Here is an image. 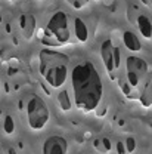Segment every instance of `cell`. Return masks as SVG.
<instances>
[{
	"label": "cell",
	"instance_id": "7",
	"mask_svg": "<svg viewBox=\"0 0 152 154\" xmlns=\"http://www.w3.org/2000/svg\"><path fill=\"white\" fill-rule=\"evenodd\" d=\"M41 154H68V141L64 136H49L41 147Z\"/></svg>",
	"mask_w": 152,
	"mask_h": 154
},
{
	"label": "cell",
	"instance_id": "15",
	"mask_svg": "<svg viewBox=\"0 0 152 154\" xmlns=\"http://www.w3.org/2000/svg\"><path fill=\"white\" fill-rule=\"evenodd\" d=\"M124 145H126V148H127V153H134V150H136V139H134L133 136H127L126 139H124Z\"/></svg>",
	"mask_w": 152,
	"mask_h": 154
},
{
	"label": "cell",
	"instance_id": "2",
	"mask_svg": "<svg viewBox=\"0 0 152 154\" xmlns=\"http://www.w3.org/2000/svg\"><path fill=\"white\" fill-rule=\"evenodd\" d=\"M38 70L52 89H61L70 77V58L52 48L41 49L38 52Z\"/></svg>",
	"mask_w": 152,
	"mask_h": 154
},
{
	"label": "cell",
	"instance_id": "22",
	"mask_svg": "<svg viewBox=\"0 0 152 154\" xmlns=\"http://www.w3.org/2000/svg\"><path fill=\"white\" fill-rule=\"evenodd\" d=\"M95 2H99V0H95Z\"/></svg>",
	"mask_w": 152,
	"mask_h": 154
},
{
	"label": "cell",
	"instance_id": "21",
	"mask_svg": "<svg viewBox=\"0 0 152 154\" xmlns=\"http://www.w3.org/2000/svg\"><path fill=\"white\" fill-rule=\"evenodd\" d=\"M10 2H15V0H10Z\"/></svg>",
	"mask_w": 152,
	"mask_h": 154
},
{
	"label": "cell",
	"instance_id": "11",
	"mask_svg": "<svg viewBox=\"0 0 152 154\" xmlns=\"http://www.w3.org/2000/svg\"><path fill=\"white\" fill-rule=\"evenodd\" d=\"M136 27H137L139 33L142 34V37H145L146 40H151L152 38V22L146 15H142V14L137 15Z\"/></svg>",
	"mask_w": 152,
	"mask_h": 154
},
{
	"label": "cell",
	"instance_id": "19",
	"mask_svg": "<svg viewBox=\"0 0 152 154\" xmlns=\"http://www.w3.org/2000/svg\"><path fill=\"white\" fill-rule=\"evenodd\" d=\"M142 2H143L145 5H149V6L152 8V0H142Z\"/></svg>",
	"mask_w": 152,
	"mask_h": 154
},
{
	"label": "cell",
	"instance_id": "17",
	"mask_svg": "<svg viewBox=\"0 0 152 154\" xmlns=\"http://www.w3.org/2000/svg\"><path fill=\"white\" fill-rule=\"evenodd\" d=\"M117 153L118 154H127V148H126V145H124L123 141H118V142H117Z\"/></svg>",
	"mask_w": 152,
	"mask_h": 154
},
{
	"label": "cell",
	"instance_id": "3",
	"mask_svg": "<svg viewBox=\"0 0 152 154\" xmlns=\"http://www.w3.org/2000/svg\"><path fill=\"white\" fill-rule=\"evenodd\" d=\"M73 31L70 27V17L64 11H56L50 15V18L46 24L44 36L41 38V43L50 48H58L71 43Z\"/></svg>",
	"mask_w": 152,
	"mask_h": 154
},
{
	"label": "cell",
	"instance_id": "10",
	"mask_svg": "<svg viewBox=\"0 0 152 154\" xmlns=\"http://www.w3.org/2000/svg\"><path fill=\"white\" fill-rule=\"evenodd\" d=\"M73 34L78 43H84L89 40V28L81 18L73 19Z\"/></svg>",
	"mask_w": 152,
	"mask_h": 154
},
{
	"label": "cell",
	"instance_id": "9",
	"mask_svg": "<svg viewBox=\"0 0 152 154\" xmlns=\"http://www.w3.org/2000/svg\"><path fill=\"white\" fill-rule=\"evenodd\" d=\"M121 40H123L124 48H126L129 52L137 54V52L142 51V42H140L139 36H137L134 31H132V30H126V31L123 33V36H121Z\"/></svg>",
	"mask_w": 152,
	"mask_h": 154
},
{
	"label": "cell",
	"instance_id": "18",
	"mask_svg": "<svg viewBox=\"0 0 152 154\" xmlns=\"http://www.w3.org/2000/svg\"><path fill=\"white\" fill-rule=\"evenodd\" d=\"M99 142L102 144V150H103V151L111 150V142H109V139H108V138H103V139H100Z\"/></svg>",
	"mask_w": 152,
	"mask_h": 154
},
{
	"label": "cell",
	"instance_id": "6",
	"mask_svg": "<svg viewBox=\"0 0 152 154\" xmlns=\"http://www.w3.org/2000/svg\"><path fill=\"white\" fill-rule=\"evenodd\" d=\"M100 57L103 61V67L109 77L115 76V71L120 67V48H115L111 38L103 40L100 45Z\"/></svg>",
	"mask_w": 152,
	"mask_h": 154
},
{
	"label": "cell",
	"instance_id": "16",
	"mask_svg": "<svg viewBox=\"0 0 152 154\" xmlns=\"http://www.w3.org/2000/svg\"><path fill=\"white\" fill-rule=\"evenodd\" d=\"M71 5H73V8H76V9H81L86 3H87V0H68Z\"/></svg>",
	"mask_w": 152,
	"mask_h": 154
},
{
	"label": "cell",
	"instance_id": "5",
	"mask_svg": "<svg viewBox=\"0 0 152 154\" xmlns=\"http://www.w3.org/2000/svg\"><path fill=\"white\" fill-rule=\"evenodd\" d=\"M148 74V62L145 59L134 55L126 58V80L134 91L140 88V85L146 83Z\"/></svg>",
	"mask_w": 152,
	"mask_h": 154
},
{
	"label": "cell",
	"instance_id": "8",
	"mask_svg": "<svg viewBox=\"0 0 152 154\" xmlns=\"http://www.w3.org/2000/svg\"><path fill=\"white\" fill-rule=\"evenodd\" d=\"M19 28L25 40H31L36 31V18L33 14H21L18 18Z\"/></svg>",
	"mask_w": 152,
	"mask_h": 154
},
{
	"label": "cell",
	"instance_id": "13",
	"mask_svg": "<svg viewBox=\"0 0 152 154\" xmlns=\"http://www.w3.org/2000/svg\"><path fill=\"white\" fill-rule=\"evenodd\" d=\"M139 101H140V105L145 108L152 107V82H146L143 85L139 94Z\"/></svg>",
	"mask_w": 152,
	"mask_h": 154
},
{
	"label": "cell",
	"instance_id": "12",
	"mask_svg": "<svg viewBox=\"0 0 152 154\" xmlns=\"http://www.w3.org/2000/svg\"><path fill=\"white\" fill-rule=\"evenodd\" d=\"M56 101H58V105H59V108H61L64 113H67V111H71V110H73V107H74V101L71 99L70 92H68L67 89H62V91H59V94H58V96H56Z\"/></svg>",
	"mask_w": 152,
	"mask_h": 154
},
{
	"label": "cell",
	"instance_id": "20",
	"mask_svg": "<svg viewBox=\"0 0 152 154\" xmlns=\"http://www.w3.org/2000/svg\"><path fill=\"white\" fill-rule=\"evenodd\" d=\"M38 2H44V0H38Z\"/></svg>",
	"mask_w": 152,
	"mask_h": 154
},
{
	"label": "cell",
	"instance_id": "14",
	"mask_svg": "<svg viewBox=\"0 0 152 154\" xmlns=\"http://www.w3.org/2000/svg\"><path fill=\"white\" fill-rule=\"evenodd\" d=\"M3 131L6 135H12L15 132V122L12 119V116L6 114L4 116V120H3Z\"/></svg>",
	"mask_w": 152,
	"mask_h": 154
},
{
	"label": "cell",
	"instance_id": "4",
	"mask_svg": "<svg viewBox=\"0 0 152 154\" xmlns=\"http://www.w3.org/2000/svg\"><path fill=\"white\" fill-rule=\"evenodd\" d=\"M25 104V114H27V123L33 131H41L46 128V125L50 120V111L43 101L41 96L36 94H30L24 99Z\"/></svg>",
	"mask_w": 152,
	"mask_h": 154
},
{
	"label": "cell",
	"instance_id": "1",
	"mask_svg": "<svg viewBox=\"0 0 152 154\" xmlns=\"http://www.w3.org/2000/svg\"><path fill=\"white\" fill-rule=\"evenodd\" d=\"M70 79L76 107L83 113L95 111L103 98V82L95 64L89 59L76 64Z\"/></svg>",
	"mask_w": 152,
	"mask_h": 154
}]
</instances>
